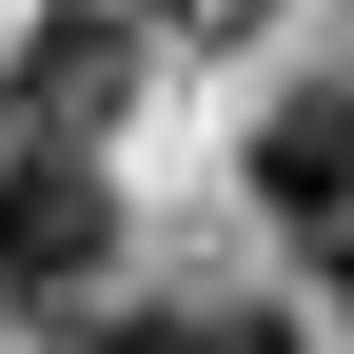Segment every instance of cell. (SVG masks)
Here are the masks:
<instances>
[{
  "label": "cell",
  "mask_w": 354,
  "mask_h": 354,
  "mask_svg": "<svg viewBox=\"0 0 354 354\" xmlns=\"http://www.w3.org/2000/svg\"><path fill=\"white\" fill-rule=\"evenodd\" d=\"M118 79H138V39H118L99 0H59V20L20 39V79H0V138H99V118H118Z\"/></svg>",
  "instance_id": "obj_3"
},
{
  "label": "cell",
  "mask_w": 354,
  "mask_h": 354,
  "mask_svg": "<svg viewBox=\"0 0 354 354\" xmlns=\"http://www.w3.org/2000/svg\"><path fill=\"white\" fill-rule=\"evenodd\" d=\"M118 276V197L79 138H0V295L20 315H79V295Z\"/></svg>",
  "instance_id": "obj_1"
},
{
  "label": "cell",
  "mask_w": 354,
  "mask_h": 354,
  "mask_svg": "<svg viewBox=\"0 0 354 354\" xmlns=\"http://www.w3.org/2000/svg\"><path fill=\"white\" fill-rule=\"evenodd\" d=\"M256 216H276L315 276H354V79H295L256 118Z\"/></svg>",
  "instance_id": "obj_2"
},
{
  "label": "cell",
  "mask_w": 354,
  "mask_h": 354,
  "mask_svg": "<svg viewBox=\"0 0 354 354\" xmlns=\"http://www.w3.org/2000/svg\"><path fill=\"white\" fill-rule=\"evenodd\" d=\"M79 354H216V315H99Z\"/></svg>",
  "instance_id": "obj_4"
}]
</instances>
